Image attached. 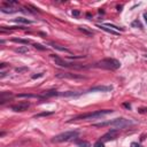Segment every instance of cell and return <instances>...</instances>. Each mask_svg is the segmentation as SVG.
Segmentation results:
<instances>
[{
  "instance_id": "obj_21",
  "label": "cell",
  "mask_w": 147,
  "mask_h": 147,
  "mask_svg": "<svg viewBox=\"0 0 147 147\" xmlns=\"http://www.w3.org/2000/svg\"><path fill=\"white\" fill-rule=\"evenodd\" d=\"M132 28H139V29H143V25H142V23H140L138 20H136V21H133L132 22Z\"/></svg>"
},
{
  "instance_id": "obj_6",
  "label": "cell",
  "mask_w": 147,
  "mask_h": 147,
  "mask_svg": "<svg viewBox=\"0 0 147 147\" xmlns=\"http://www.w3.org/2000/svg\"><path fill=\"white\" fill-rule=\"evenodd\" d=\"M56 77L59 78H69V79H86V77L77 74H70V73H59L56 74Z\"/></svg>"
},
{
  "instance_id": "obj_2",
  "label": "cell",
  "mask_w": 147,
  "mask_h": 147,
  "mask_svg": "<svg viewBox=\"0 0 147 147\" xmlns=\"http://www.w3.org/2000/svg\"><path fill=\"white\" fill-rule=\"evenodd\" d=\"M113 110L111 109H102V110H97L94 113H86V114H82L78 116H75L74 119H71V121H78V120H91V119H99L105 115L111 114Z\"/></svg>"
},
{
  "instance_id": "obj_22",
  "label": "cell",
  "mask_w": 147,
  "mask_h": 147,
  "mask_svg": "<svg viewBox=\"0 0 147 147\" xmlns=\"http://www.w3.org/2000/svg\"><path fill=\"white\" fill-rule=\"evenodd\" d=\"M79 30L83 31V32L86 33V34H89V36H92V34H93V31H89L85 27H79Z\"/></svg>"
},
{
  "instance_id": "obj_26",
  "label": "cell",
  "mask_w": 147,
  "mask_h": 147,
  "mask_svg": "<svg viewBox=\"0 0 147 147\" xmlns=\"http://www.w3.org/2000/svg\"><path fill=\"white\" fill-rule=\"evenodd\" d=\"M28 70V68L27 67H24V68H16L15 69V71H16V73H23V71H27Z\"/></svg>"
},
{
  "instance_id": "obj_25",
  "label": "cell",
  "mask_w": 147,
  "mask_h": 147,
  "mask_svg": "<svg viewBox=\"0 0 147 147\" xmlns=\"http://www.w3.org/2000/svg\"><path fill=\"white\" fill-rule=\"evenodd\" d=\"M34 46V48H37V50H40V51H45V50H47V48L45 47V46H43V45H40V44H33Z\"/></svg>"
},
{
  "instance_id": "obj_3",
  "label": "cell",
  "mask_w": 147,
  "mask_h": 147,
  "mask_svg": "<svg viewBox=\"0 0 147 147\" xmlns=\"http://www.w3.org/2000/svg\"><path fill=\"white\" fill-rule=\"evenodd\" d=\"M97 67L102 69H108V70H116L121 67L120 61L115 59H103L97 63Z\"/></svg>"
},
{
  "instance_id": "obj_23",
  "label": "cell",
  "mask_w": 147,
  "mask_h": 147,
  "mask_svg": "<svg viewBox=\"0 0 147 147\" xmlns=\"http://www.w3.org/2000/svg\"><path fill=\"white\" fill-rule=\"evenodd\" d=\"M2 11V13H9V14H11V13H14V11H16L15 9H13V8H5V7H2L1 9H0Z\"/></svg>"
},
{
  "instance_id": "obj_5",
  "label": "cell",
  "mask_w": 147,
  "mask_h": 147,
  "mask_svg": "<svg viewBox=\"0 0 147 147\" xmlns=\"http://www.w3.org/2000/svg\"><path fill=\"white\" fill-rule=\"evenodd\" d=\"M117 136H119V129H113V130L107 132L106 134H103V136L101 137V140H100V142H102V143L110 142V140L116 139Z\"/></svg>"
},
{
  "instance_id": "obj_12",
  "label": "cell",
  "mask_w": 147,
  "mask_h": 147,
  "mask_svg": "<svg viewBox=\"0 0 147 147\" xmlns=\"http://www.w3.org/2000/svg\"><path fill=\"white\" fill-rule=\"evenodd\" d=\"M55 96H60V93L57 91H47V92H44V93L42 94V98H50V97H55Z\"/></svg>"
},
{
  "instance_id": "obj_10",
  "label": "cell",
  "mask_w": 147,
  "mask_h": 147,
  "mask_svg": "<svg viewBox=\"0 0 147 147\" xmlns=\"http://www.w3.org/2000/svg\"><path fill=\"white\" fill-rule=\"evenodd\" d=\"M52 57H53L54 60H55V63L56 64H59V66H61V67H70V64L71 63H68V62H66V61H63L62 59H60L59 56H56V55H54V54H52L51 55Z\"/></svg>"
},
{
  "instance_id": "obj_1",
  "label": "cell",
  "mask_w": 147,
  "mask_h": 147,
  "mask_svg": "<svg viewBox=\"0 0 147 147\" xmlns=\"http://www.w3.org/2000/svg\"><path fill=\"white\" fill-rule=\"evenodd\" d=\"M133 124V122L130 120H126V119H115V120H111V121H107V122H101V123H94L93 126L96 128H103V126H115L117 129H122V128H125V126H129Z\"/></svg>"
},
{
  "instance_id": "obj_8",
  "label": "cell",
  "mask_w": 147,
  "mask_h": 147,
  "mask_svg": "<svg viewBox=\"0 0 147 147\" xmlns=\"http://www.w3.org/2000/svg\"><path fill=\"white\" fill-rule=\"evenodd\" d=\"M113 90V86H105V85H100V86H94V87L90 89L87 92H96V91H99V92H109Z\"/></svg>"
},
{
  "instance_id": "obj_30",
  "label": "cell",
  "mask_w": 147,
  "mask_h": 147,
  "mask_svg": "<svg viewBox=\"0 0 147 147\" xmlns=\"http://www.w3.org/2000/svg\"><path fill=\"white\" fill-rule=\"evenodd\" d=\"M123 106H124L125 108H128V109L131 108V105H130V103H128V102H124V103H123Z\"/></svg>"
},
{
  "instance_id": "obj_31",
  "label": "cell",
  "mask_w": 147,
  "mask_h": 147,
  "mask_svg": "<svg viewBox=\"0 0 147 147\" xmlns=\"http://www.w3.org/2000/svg\"><path fill=\"white\" fill-rule=\"evenodd\" d=\"M131 147H140V145L138 143H132L131 144Z\"/></svg>"
},
{
  "instance_id": "obj_16",
  "label": "cell",
  "mask_w": 147,
  "mask_h": 147,
  "mask_svg": "<svg viewBox=\"0 0 147 147\" xmlns=\"http://www.w3.org/2000/svg\"><path fill=\"white\" fill-rule=\"evenodd\" d=\"M14 43H20V44H23V45H28L30 44V40L28 39H20V38H13L11 39Z\"/></svg>"
},
{
  "instance_id": "obj_34",
  "label": "cell",
  "mask_w": 147,
  "mask_h": 147,
  "mask_svg": "<svg viewBox=\"0 0 147 147\" xmlns=\"http://www.w3.org/2000/svg\"><path fill=\"white\" fill-rule=\"evenodd\" d=\"M144 19H145V21H146V23H147V13L144 14Z\"/></svg>"
},
{
  "instance_id": "obj_7",
  "label": "cell",
  "mask_w": 147,
  "mask_h": 147,
  "mask_svg": "<svg viewBox=\"0 0 147 147\" xmlns=\"http://www.w3.org/2000/svg\"><path fill=\"white\" fill-rule=\"evenodd\" d=\"M30 107V102L28 101H24V102H20V103H16V105H13L11 106V110L14 111H24Z\"/></svg>"
},
{
  "instance_id": "obj_24",
  "label": "cell",
  "mask_w": 147,
  "mask_h": 147,
  "mask_svg": "<svg viewBox=\"0 0 147 147\" xmlns=\"http://www.w3.org/2000/svg\"><path fill=\"white\" fill-rule=\"evenodd\" d=\"M105 27H109V28H113L115 29V31H117V30H123L122 28H119V27H116V25H114V24H110V23H107V24H103Z\"/></svg>"
},
{
  "instance_id": "obj_29",
  "label": "cell",
  "mask_w": 147,
  "mask_h": 147,
  "mask_svg": "<svg viewBox=\"0 0 147 147\" xmlns=\"http://www.w3.org/2000/svg\"><path fill=\"white\" fill-rule=\"evenodd\" d=\"M43 75H44V74H38V75H33V76H32V78L34 79V78H39V77H43Z\"/></svg>"
},
{
  "instance_id": "obj_15",
  "label": "cell",
  "mask_w": 147,
  "mask_h": 147,
  "mask_svg": "<svg viewBox=\"0 0 147 147\" xmlns=\"http://www.w3.org/2000/svg\"><path fill=\"white\" fill-rule=\"evenodd\" d=\"M51 45L53 46L55 50H59V51H62V52H67V53H70V51L68 50V48H66V47H62V46H60V45H57V44H54V43H51Z\"/></svg>"
},
{
  "instance_id": "obj_14",
  "label": "cell",
  "mask_w": 147,
  "mask_h": 147,
  "mask_svg": "<svg viewBox=\"0 0 147 147\" xmlns=\"http://www.w3.org/2000/svg\"><path fill=\"white\" fill-rule=\"evenodd\" d=\"M80 93H77V92H73V91H68V92H63V93H60V96L62 97H77L79 96Z\"/></svg>"
},
{
  "instance_id": "obj_19",
  "label": "cell",
  "mask_w": 147,
  "mask_h": 147,
  "mask_svg": "<svg viewBox=\"0 0 147 147\" xmlns=\"http://www.w3.org/2000/svg\"><path fill=\"white\" fill-rule=\"evenodd\" d=\"M17 98H42V96H34V94H19Z\"/></svg>"
},
{
  "instance_id": "obj_9",
  "label": "cell",
  "mask_w": 147,
  "mask_h": 147,
  "mask_svg": "<svg viewBox=\"0 0 147 147\" xmlns=\"http://www.w3.org/2000/svg\"><path fill=\"white\" fill-rule=\"evenodd\" d=\"M13 97V94L10 93V92H2L1 96H0V103L1 105H4L5 102L9 101V99Z\"/></svg>"
},
{
  "instance_id": "obj_27",
  "label": "cell",
  "mask_w": 147,
  "mask_h": 147,
  "mask_svg": "<svg viewBox=\"0 0 147 147\" xmlns=\"http://www.w3.org/2000/svg\"><path fill=\"white\" fill-rule=\"evenodd\" d=\"M94 147H105V146H103V143L102 142H98V143L94 144Z\"/></svg>"
},
{
  "instance_id": "obj_20",
  "label": "cell",
  "mask_w": 147,
  "mask_h": 147,
  "mask_svg": "<svg viewBox=\"0 0 147 147\" xmlns=\"http://www.w3.org/2000/svg\"><path fill=\"white\" fill-rule=\"evenodd\" d=\"M52 114H54V111H44V113H40V114H37L36 116V119L37 117H43V116H50V115H52Z\"/></svg>"
},
{
  "instance_id": "obj_11",
  "label": "cell",
  "mask_w": 147,
  "mask_h": 147,
  "mask_svg": "<svg viewBox=\"0 0 147 147\" xmlns=\"http://www.w3.org/2000/svg\"><path fill=\"white\" fill-rule=\"evenodd\" d=\"M98 28H100L101 30H103V31H106V32H108V33H111V34H120V32L119 31H115V30H113V29H110V28H107V27H105V25H101V24H98L97 25Z\"/></svg>"
},
{
  "instance_id": "obj_18",
  "label": "cell",
  "mask_w": 147,
  "mask_h": 147,
  "mask_svg": "<svg viewBox=\"0 0 147 147\" xmlns=\"http://www.w3.org/2000/svg\"><path fill=\"white\" fill-rule=\"evenodd\" d=\"M76 144H77V146H79V147H91L90 143L84 142V140H79V142H77Z\"/></svg>"
},
{
  "instance_id": "obj_4",
  "label": "cell",
  "mask_w": 147,
  "mask_h": 147,
  "mask_svg": "<svg viewBox=\"0 0 147 147\" xmlns=\"http://www.w3.org/2000/svg\"><path fill=\"white\" fill-rule=\"evenodd\" d=\"M78 136V132L77 131H67L63 132V133H60L55 136L52 139L53 143H63V142H68V140H71L73 138H76Z\"/></svg>"
},
{
  "instance_id": "obj_17",
  "label": "cell",
  "mask_w": 147,
  "mask_h": 147,
  "mask_svg": "<svg viewBox=\"0 0 147 147\" xmlns=\"http://www.w3.org/2000/svg\"><path fill=\"white\" fill-rule=\"evenodd\" d=\"M15 51L17 52V53H21V54H25V53H28V52H29L28 47H25V46H21V47L16 48Z\"/></svg>"
},
{
  "instance_id": "obj_13",
  "label": "cell",
  "mask_w": 147,
  "mask_h": 147,
  "mask_svg": "<svg viewBox=\"0 0 147 147\" xmlns=\"http://www.w3.org/2000/svg\"><path fill=\"white\" fill-rule=\"evenodd\" d=\"M14 21L17 22V23H23V24H31V23H32L30 20L24 19V17H17V19H15Z\"/></svg>"
},
{
  "instance_id": "obj_28",
  "label": "cell",
  "mask_w": 147,
  "mask_h": 147,
  "mask_svg": "<svg viewBox=\"0 0 147 147\" xmlns=\"http://www.w3.org/2000/svg\"><path fill=\"white\" fill-rule=\"evenodd\" d=\"M73 15L75 17H78L80 15V13H79V10H73Z\"/></svg>"
},
{
  "instance_id": "obj_33",
  "label": "cell",
  "mask_w": 147,
  "mask_h": 147,
  "mask_svg": "<svg viewBox=\"0 0 147 147\" xmlns=\"http://www.w3.org/2000/svg\"><path fill=\"white\" fill-rule=\"evenodd\" d=\"M5 76H6V73H5V71H1V75H0V77L2 78V77H5Z\"/></svg>"
},
{
  "instance_id": "obj_32",
  "label": "cell",
  "mask_w": 147,
  "mask_h": 147,
  "mask_svg": "<svg viewBox=\"0 0 147 147\" xmlns=\"http://www.w3.org/2000/svg\"><path fill=\"white\" fill-rule=\"evenodd\" d=\"M0 67H1V69L2 68H5V67H7V63H5V62H2L1 64H0Z\"/></svg>"
}]
</instances>
